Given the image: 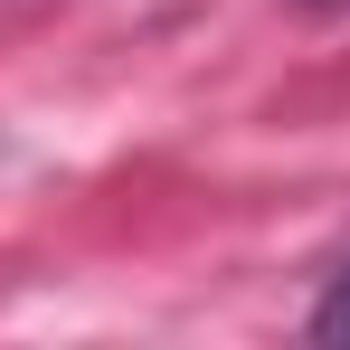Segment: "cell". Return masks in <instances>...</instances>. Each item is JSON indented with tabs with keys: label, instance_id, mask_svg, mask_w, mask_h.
<instances>
[{
	"label": "cell",
	"instance_id": "6da1fadb",
	"mask_svg": "<svg viewBox=\"0 0 350 350\" xmlns=\"http://www.w3.org/2000/svg\"><path fill=\"white\" fill-rule=\"evenodd\" d=\"M312 341H350V265L332 275V293L312 303Z\"/></svg>",
	"mask_w": 350,
	"mask_h": 350
},
{
	"label": "cell",
	"instance_id": "7a4b0ae2",
	"mask_svg": "<svg viewBox=\"0 0 350 350\" xmlns=\"http://www.w3.org/2000/svg\"><path fill=\"white\" fill-rule=\"evenodd\" d=\"M312 10H350V0H312Z\"/></svg>",
	"mask_w": 350,
	"mask_h": 350
}]
</instances>
